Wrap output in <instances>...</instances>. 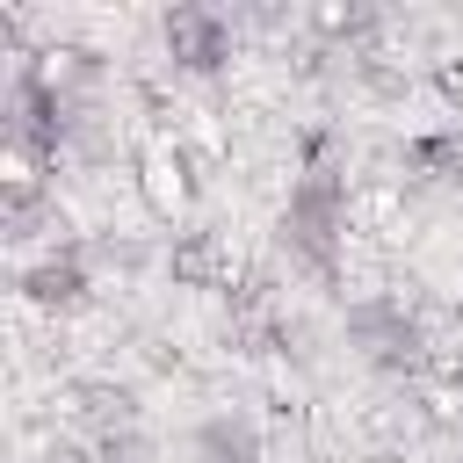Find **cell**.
Returning <instances> with one entry per match:
<instances>
[{"instance_id": "cell-7", "label": "cell", "mask_w": 463, "mask_h": 463, "mask_svg": "<svg viewBox=\"0 0 463 463\" xmlns=\"http://www.w3.org/2000/svg\"><path fill=\"white\" fill-rule=\"evenodd\" d=\"M43 463H101V456H94V441H72V434H65V441L43 449Z\"/></svg>"}, {"instance_id": "cell-3", "label": "cell", "mask_w": 463, "mask_h": 463, "mask_svg": "<svg viewBox=\"0 0 463 463\" xmlns=\"http://www.w3.org/2000/svg\"><path fill=\"white\" fill-rule=\"evenodd\" d=\"M195 449H203V463H268L260 456V427L246 412H210L195 427Z\"/></svg>"}, {"instance_id": "cell-1", "label": "cell", "mask_w": 463, "mask_h": 463, "mask_svg": "<svg viewBox=\"0 0 463 463\" xmlns=\"http://www.w3.org/2000/svg\"><path fill=\"white\" fill-rule=\"evenodd\" d=\"M347 340H354L369 362L398 369V362H412L420 326L405 318V304H398V297H354V304H347Z\"/></svg>"}, {"instance_id": "cell-5", "label": "cell", "mask_w": 463, "mask_h": 463, "mask_svg": "<svg viewBox=\"0 0 463 463\" xmlns=\"http://www.w3.org/2000/svg\"><path fill=\"white\" fill-rule=\"evenodd\" d=\"M137 188H145V203H152L159 217H174V210L188 203V166H181V152L159 145V152L145 159V181H137Z\"/></svg>"}, {"instance_id": "cell-2", "label": "cell", "mask_w": 463, "mask_h": 463, "mask_svg": "<svg viewBox=\"0 0 463 463\" xmlns=\"http://www.w3.org/2000/svg\"><path fill=\"white\" fill-rule=\"evenodd\" d=\"M166 43H174L181 65L210 72V65H224V51H232V22L210 14V7H174V14H166Z\"/></svg>"}, {"instance_id": "cell-6", "label": "cell", "mask_w": 463, "mask_h": 463, "mask_svg": "<svg viewBox=\"0 0 463 463\" xmlns=\"http://www.w3.org/2000/svg\"><path fill=\"white\" fill-rule=\"evenodd\" d=\"M94 456H101V463H159V449H152V434H145V427L94 434Z\"/></svg>"}, {"instance_id": "cell-4", "label": "cell", "mask_w": 463, "mask_h": 463, "mask_svg": "<svg viewBox=\"0 0 463 463\" xmlns=\"http://www.w3.org/2000/svg\"><path fill=\"white\" fill-rule=\"evenodd\" d=\"M22 289H29L36 304H80V297H87V253H80V246L43 253V260L22 275Z\"/></svg>"}]
</instances>
